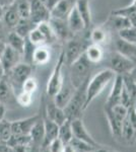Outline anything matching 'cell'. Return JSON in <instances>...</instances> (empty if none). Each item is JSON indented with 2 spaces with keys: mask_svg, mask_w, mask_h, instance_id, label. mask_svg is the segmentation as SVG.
I'll return each instance as SVG.
<instances>
[{
  "mask_svg": "<svg viewBox=\"0 0 136 152\" xmlns=\"http://www.w3.org/2000/svg\"><path fill=\"white\" fill-rule=\"evenodd\" d=\"M116 76V73L110 68H106L98 73H96L93 77L90 78L86 85V99H85V110L88 107L91 102L95 100L96 97H98L106 86L113 81Z\"/></svg>",
  "mask_w": 136,
  "mask_h": 152,
  "instance_id": "6da1fadb",
  "label": "cell"
},
{
  "mask_svg": "<svg viewBox=\"0 0 136 152\" xmlns=\"http://www.w3.org/2000/svg\"><path fill=\"white\" fill-rule=\"evenodd\" d=\"M93 64L85 58V54L81 55L79 58L71 64L69 67V80L74 88H78L79 86L88 81L90 78V72L93 69Z\"/></svg>",
  "mask_w": 136,
  "mask_h": 152,
  "instance_id": "7a4b0ae2",
  "label": "cell"
},
{
  "mask_svg": "<svg viewBox=\"0 0 136 152\" xmlns=\"http://www.w3.org/2000/svg\"><path fill=\"white\" fill-rule=\"evenodd\" d=\"M79 35H74L72 38L65 42V46L62 49V51L66 66H70L74 61H76L81 55H83L86 47L90 44L85 39L81 38Z\"/></svg>",
  "mask_w": 136,
  "mask_h": 152,
  "instance_id": "3957f363",
  "label": "cell"
},
{
  "mask_svg": "<svg viewBox=\"0 0 136 152\" xmlns=\"http://www.w3.org/2000/svg\"><path fill=\"white\" fill-rule=\"evenodd\" d=\"M87 82L83 83L81 86L76 88L72 99L64 109L66 118L69 120H74L81 118V114L85 110V99H86V85Z\"/></svg>",
  "mask_w": 136,
  "mask_h": 152,
  "instance_id": "277c9868",
  "label": "cell"
},
{
  "mask_svg": "<svg viewBox=\"0 0 136 152\" xmlns=\"http://www.w3.org/2000/svg\"><path fill=\"white\" fill-rule=\"evenodd\" d=\"M65 65V61H64V54L63 51H61L58 56L55 66H54L52 73L48 79L46 86V94L48 97H54L57 92L59 91L63 85L64 82V75H63V68Z\"/></svg>",
  "mask_w": 136,
  "mask_h": 152,
  "instance_id": "5b68a950",
  "label": "cell"
},
{
  "mask_svg": "<svg viewBox=\"0 0 136 152\" xmlns=\"http://www.w3.org/2000/svg\"><path fill=\"white\" fill-rule=\"evenodd\" d=\"M32 73H33V65L23 61L18 63L14 68H12L8 73L4 74V76L10 83L15 94H17L18 91H21L23 83L32 76Z\"/></svg>",
  "mask_w": 136,
  "mask_h": 152,
  "instance_id": "8992f818",
  "label": "cell"
},
{
  "mask_svg": "<svg viewBox=\"0 0 136 152\" xmlns=\"http://www.w3.org/2000/svg\"><path fill=\"white\" fill-rule=\"evenodd\" d=\"M110 65L111 68L116 74L118 75H125V74H130L131 71L133 70L135 65V62L131 59L125 57L124 55L114 52L111 56L110 59Z\"/></svg>",
  "mask_w": 136,
  "mask_h": 152,
  "instance_id": "52a82bcc",
  "label": "cell"
},
{
  "mask_svg": "<svg viewBox=\"0 0 136 152\" xmlns=\"http://www.w3.org/2000/svg\"><path fill=\"white\" fill-rule=\"evenodd\" d=\"M21 62H23V55L6 45L5 50L0 57V64H1L4 74L8 73L12 68H14Z\"/></svg>",
  "mask_w": 136,
  "mask_h": 152,
  "instance_id": "ba28073f",
  "label": "cell"
},
{
  "mask_svg": "<svg viewBox=\"0 0 136 152\" xmlns=\"http://www.w3.org/2000/svg\"><path fill=\"white\" fill-rule=\"evenodd\" d=\"M71 127H72L73 138H76V139H78V140L86 142V143L90 144V145L95 146L96 148L102 146L93 138V136H91L90 133H88V131L86 130L81 118L71 120Z\"/></svg>",
  "mask_w": 136,
  "mask_h": 152,
  "instance_id": "9c48e42d",
  "label": "cell"
},
{
  "mask_svg": "<svg viewBox=\"0 0 136 152\" xmlns=\"http://www.w3.org/2000/svg\"><path fill=\"white\" fill-rule=\"evenodd\" d=\"M48 99H49L48 100L43 99L44 114H45L51 121L55 122L57 125L60 126V125L67 119L65 115V112H64L63 109H61L58 105H56V104L54 102L52 97H48Z\"/></svg>",
  "mask_w": 136,
  "mask_h": 152,
  "instance_id": "30bf717a",
  "label": "cell"
},
{
  "mask_svg": "<svg viewBox=\"0 0 136 152\" xmlns=\"http://www.w3.org/2000/svg\"><path fill=\"white\" fill-rule=\"evenodd\" d=\"M76 88H74V86L71 84L69 78H64V82L62 87L59 89V91L54 95V97H52L54 100V102L56 104V105H58L61 109H65L66 105L68 104V102H70V99H72L74 92H75Z\"/></svg>",
  "mask_w": 136,
  "mask_h": 152,
  "instance_id": "8fae6325",
  "label": "cell"
},
{
  "mask_svg": "<svg viewBox=\"0 0 136 152\" xmlns=\"http://www.w3.org/2000/svg\"><path fill=\"white\" fill-rule=\"evenodd\" d=\"M31 2V15L29 18L36 24L49 21L51 18V11L44 5L40 0H29Z\"/></svg>",
  "mask_w": 136,
  "mask_h": 152,
  "instance_id": "7c38bea8",
  "label": "cell"
},
{
  "mask_svg": "<svg viewBox=\"0 0 136 152\" xmlns=\"http://www.w3.org/2000/svg\"><path fill=\"white\" fill-rule=\"evenodd\" d=\"M41 118V114H37L33 117L11 121L12 135H29L34 125Z\"/></svg>",
  "mask_w": 136,
  "mask_h": 152,
  "instance_id": "4fadbf2b",
  "label": "cell"
},
{
  "mask_svg": "<svg viewBox=\"0 0 136 152\" xmlns=\"http://www.w3.org/2000/svg\"><path fill=\"white\" fill-rule=\"evenodd\" d=\"M0 102L6 107L17 104L16 94L5 76L0 79Z\"/></svg>",
  "mask_w": 136,
  "mask_h": 152,
  "instance_id": "5bb4252c",
  "label": "cell"
},
{
  "mask_svg": "<svg viewBox=\"0 0 136 152\" xmlns=\"http://www.w3.org/2000/svg\"><path fill=\"white\" fill-rule=\"evenodd\" d=\"M115 49L116 52L122 54L125 57L131 59L136 62V43L133 41L122 38L121 36L115 40Z\"/></svg>",
  "mask_w": 136,
  "mask_h": 152,
  "instance_id": "9a60e30c",
  "label": "cell"
},
{
  "mask_svg": "<svg viewBox=\"0 0 136 152\" xmlns=\"http://www.w3.org/2000/svg\"><path fill=\"white\" fill-rule=\"evenodd\" d=\"M123 89V77L122 75L116 74L115 78L113 80V86L107 100H106L105 107H113L114 105H117L121 102V94Z\"/></svg>",
  "mask_w": 136,
  "mask_h": 152,
  "instance_id": "2e32d148",
  "label": "cell"
},
{
  "mask_svg": "<svg viewBox=\"0 0 136 152\" xmlns=\"http://www.w3.org/2000/svg\"><path fill=\"white\" fill-rule=\"evenodd\" d=\"M49 23H50L52 28H53V31H54V34H55L58 41H62L65 43L66 41H68L69 39H71L73 37L70 29L68 28V24L66 20L51 18Z\"/></svg>",
  "mask_w": 136,
  "mask_h": 152,
  "instance_id": "e0dca14e",
  "label": "cell"
},
{
  "mask_svg": "<svg viewBox=\"0 0 136 152\" xmlns=\"http://www.w3.org/2000/svg\"><path fill=\"white\" fill-rule=\"evenodd\" d=\"M52 52L49 45H41L35 48L32 56V64L35 66L47 65L51 60Z\"/></svg>",
  "mask_w": 136,
  "mask_h": 152,
  "instance_id": "ac0fdd59",
  "label": "cell"
},
{
  "mask_svg": "<svg viewBox=\"0 0 136 152\" xmlns=\"http://www.w3.org/2000/svg\"><path fill=\"white\" fill-rule=\"evenodd\" d=\"M42 118L44 121V127H45V138H44L43 147H47L58 138V131H59V125H57L55 122L51 121L48 117L44 114L42 111Z\"/></svg>",
  "mask_w": 136,
  "mask_h": 152,
  "instance_id": "d6986e66",
  "label": "cell"
},
{
  "mask_svg": "<svg viewBox=\"0 0 136 152\" xmlns=\"http://www.w3.org/2000/svg\"><path fill=\"white\" fill-rule=\"evenodd\" d=\"M75 0H59L54 8L51 10V18L66 20L73 8Z\"/></svg>",
  "mask_w": 136,
  "mask_h": 152,
  "instance_id": "ffe728a7",
  "label": "cell"
},
{
  "mask_svg": "<svg viewBox=\"0 0 136 152\" xmlns=\"http://www.w3.org/2000/svg\"><path fill=\"white\" fill-rule=\"evenodd\" d=\"M67 24H68V28L70 29L71 34L74 35H79L82 31H86L85 29V23H83L82 18L78 13L77 9L75 8V6H73V8L71 9L70 13H69L67 19Z\"/></svg>",
  "mask_w": 136,
  "mask_h": 152,
  "instance_id": "44dd1931",
  "label": "cell"
},
{
  "mask_svg": "<svg viewBox=\"0 0 136 152\" xmlns=\"http://www.w3.org/2000/svg\"><path fill=\"white\" fill-rule=\"evenodd\" d=\"M90 41L93 44H98L104 47L111 41V34L106 26H95L90 33Z\"/></svg>",
  "mask_w": 136,
  "mask_h": 152,
  "instance_id": "7402d4cb",
  "label": "cell"
},
{
  "mask_svg": "<svg viewBox=\"0 0 136 152\" xmlns=\"http://www.w3.org/2000/svg\"><path fill=\"white\" fill-rule=\"evenodd\" d=\"M1 20L9 31H13L15 28L17 23L21 20V16H19L18 12H17L15 3L3 9Z\"/></svg>",
  "mask_w": 136,
  "mask_h": 152,
  "instance_id": "603a6c76",
  "label": "cell"
},
{
  "mask_svg": "<svg viewBox=\"0 0 136 152\" xmlns=\"http://www.w3.org/2000/svg\"><path fill=\"white\" fill-rule=\"evenodd\" d=\"M105 111L106 118L108 120L109 127H110L111 133H112L113 137L116 139H122V121H120L117 117L114 115L112 109L109 107H105L104 109Z\"/></svg>",
  "mask_w": 136,
  "mask_h": 152,
  "instance_id": "cb8c5ba5",
  "label": "cell"
},
{
  "mask_svg": "<svg viewBox=\"0 0 136 152\" xmlns=\"http://www.w3.org/2000/svg\"><path fill=\"white\" fill-rule=\"evenodd\" d=\"M85 56L91 64L96 65L101 63L104 60V58H105V50H104L103 46L90 43L85 49Z\"/></svg>",
  "mask_w": 136,
  "mask_h": 152,
  "instance_id": "d4e9b609",
  "label": "cell"
},
{
  "mask_svg": "<svg viewBox=\"0 0 136 152\" xmlns=\"http://www.w3.org/2000/svg\"><path fill=\"white\" fill-rule=\"evenodd\" d=\"M74 6L77 9L78 13L82 18L83 23H85V29H88L90 28L91 23H93L90 0H75Z\"/></svg>",
  "mask_w": 136,
  "mask_h": 152,
  "instance_id": "484cf974",
  "label": "cell"
},
{
  "mask_svg": "<svg viewBox=\"0 0 136 152\" xmlns=\"http://www.w3.org/2000/svg\"><path fill=\"white\" fill-rule=\"evenodd\" d=\"M26 38L19 36L14 31H10L6 39V45L9 46L12 49H14V50L23 55L24 47H26Z\"/></svg>",
  "mask_w": 136,
  "mask_h": 152,
  "instance_id": "4316f807",
  "label": "cell"
},
{
  "mask_svg": "<svg viewBox=\"0 0 136 152\" xmlns=\"http://www.w3.org/2000/svg\"><path fill=\"white\" fill-rule=\"evenodd\" d=\"M29 136H31L33 143L43 147L44 138H45V127H44V121H43V118H42V115L40 119L38 120V122L32 128Z\"/></svg>",
  "mask_w": 136,
  "mask_h": 152,
  "instance_id": "83f0119b",
  "label": "cell"
},
{
  "mask_svg": "<svg viewBox=\"0 0 136 152\" xmlns=\"http://www.w3.org/2000/svg\"><path fill=\"white\" fill-rule=\"evenodd\" d=\"M58 139L63 144H69L73 139V132L71 127V120L66 119L62 124L59 126Z\"/></svg>",
  "mask_w": 136,
  "mask_h": 152,
  "instance_id": "f1b7e54d",
  "label": "cell"
},
{
  "mask_svg": "<svg viewBox=\"0 0 136 152\" xmlns=\"http://www.w3.org/2000/svg\"><path fill=\"white\" fill-rule=\"evenodd\" d=\"M109 23H110V24H112L113 28L115 29H117L119 33L133 28L132 23H130V20L128 18H124V16H121V15L112 14V13H111L110 18H109Z\"/></svg>",
  "mask_w": 136,
  "mask_h": 152,
  "instance_id": "f546056e",
  "label": "cell"
},
{
  "mask_svg": "<svg viewBox=\"0 0 136 152\" xmlns=\"http://www.w3.org/2000/svg\"><path fill=\"white\" fill-rule=\"evenodd\" d=\"M122 139L129 145L134 144L136 141V132L127 117L122 123Z\"/></svg>",
  "mask_w": 136,
  "mask_h": 152,
  "instance_id": "4dcf8cb0",
  "label": "cell"
},
{
  "mask_svg": "<svg viewBox=\"0 0 136 152\" xmlns=\"http://www.w3.org/2000/svg\"><path fill=\"white\" fill-rule=\"evenodd\" d=\"M37 28H38L42 31V34L44 35L47 42V45H52V44H55L57 41V38L54 34V31L52 28L51 24L49 21H45V23H41L37 24Z\"/></svg>",
  "mask_w": 136,
  "mask_h": 152,
  "instance_id": "1f68e13d",
  "label": "cell"
},
{
  "mask_svg": "<svg viewBox=\"0 0 136 152\" xmlns=\"http://www.w3.org/2000/svg\"><path fill=\"white\" fill-rule=\"evenodd\" d=\"M35 26H36V24L31 20V18L21 19L13 31L18 34L19 36L24 37V38H28L29 34L31 33V31Z\"/></svg>",
  "mask_w": 136,
  "mask_h": 152,
  "instance_id": "d6a6232c",
  "label": "cell"
},
{
  "mask_svg": "<svg viewBox=\"0 0 136 152\" xmlns=\"http://www.w3.org/2000/svg\"><path fill=\"white\" fill-rule=\"evenodd\" d=\"M26 39H28V41L32 45H34L35 47H38V46H41V45H47L45 37H44V35L42 34V31L40 29L37 28V26L32 29Z\"/></svg>",
  "mask_w": 136,
  "mask_h": 152,
  "instance_id": "836d02e7",
  "label": "cell"
},
{
  "mask_svg": "<svg viewBox=\"0 0 136 152\" xmlns=\"http://www.w3.org/2000/svg\"><path fill=\"white\" fill-rule=\"evenodd\" d=\"M12 136L11 121L3 119L0 122V141L1 143H7Z\"/></svg>",
  "mask_w": 136,
  "mask_h": 152,
  "instance_id": "e575fe53",
  "label": "cell"
},
{
  "mask_svg": "<svg viewBox=\"0 0 136 152\" xmlns=\"http://www.w3.org/2000/svg\"><path fill=\"white\" fill-rule=\"evenodd\" d=\"M15 6L21 19L29 18L31 15V2L29 0H16Z\"/></svg>",
  "mask_w": 136,
  "mask_h": 152,
  "instance_id": "d590c367",
  "label": "cell"
},
{
  "mask_svg": "<svg viewBox=\"0 0 136 152\" xmlns=\"http://www.w3.org/2000/svg\"><path fill=\"white\" fill-rule=\"evenodd\" d=\"M123 77V86L127 92L130 94L131 99H132L133 102H135L136 99V84L134 82V79H133L132 75L131 74H125L122 75Z\"/></svg>",
  "mask_w": 136,
  "mask_h": 152,
  "instance_id": "8d00e7d4",
  "label": "cell"
},
{
  "mask_svg": "<svg viewBox=\"0 0 136 152\" xmlns=\"http://www.w3.org/2000/svg\"><path fill=\"white\" fill-rule=\"evenodd\" d=\"M32 142L29 135H12L9 141L7 142V145L10 147L15 146H28Z\"/></svg>",
  "mask_w": 136,
  "mask_h": 152,
  "instance_id": "74e56055",
  "label": "cell"
},
{
  "mask_svg": "<svg viewBox=\"0 0 136 152\" xmlns=\"http://www.w3.org/2000/svg\"><path fill=\"white\" fill-rule=\"evenodd\" d=\"M69 144L73 147L75 152H93L96 149V147L90 145V144L86 143V142L78 140L76 138H73Z\"/></svg>",
  "mask_w": 136,
  "mask_h": 152,
  "instance_id": "f35d334b",
  "label": "cell"
},
{
  "mask_svg": "<svg viewBox=\"0 0 136 152\" xmlns=\"http://www.w3.org/2000/svg\"><path fill=\"white\" fill-rule=\"evenodd\" d=\"M16 104L23 107H31L33 104V94L21 90L16 94Z\"/></svg>",
  "mask_w": 136,
  "mask_h": 152,
  "instance_id": "ab89813d",
  "label": "cell"
},
{
  "mask_svg": "<svg viewBox=\"0 0 136 152\" xmlns=\"http://www.w3.org/2000/svg\"><path fill=\"white\" fill-rule=\"evenodd\" d=\"M38 86H39V83H38V80L34 77L33 75L31 77H29L28 79L26 80L23 85H21V89L23 91H26V92H29V94H34L35 92L37 91L38 89Z\"/></svg>",
  "mask_w": 136,
  "mask_h": 152,
  "instance_id": "60d3db41",
  "label": "cell"
},
{
  "mask_svg": "<svg viewBox=\"0 0 136 152\" xmlns=\"http://www.w3.org/2000/svg\"><path fill=\"white\" fill-rule=\"evenodd\" d=\"M111 109H112L114 115L122 122L126 119V117H127V115H128V107L123 104H117V105H114V107H111Z\"/></svg>",
  "mask_w": 136,
  "mask_h": 152,
  "instance_id": "b9f144b4",
  "label": "cell"
},
{
  "mask_svg": "<svg viewBox=\"0 0 136 152\" xmlns=\"http://www.w3.org/2000/svg\"><path fill=\"white\" fill-rule=\"evenodd\" d=\"M64 145L65 144H63L62 142L57 138L56 140H54L49 145V148H50L51 152H64Z\"/></svg>",
  "mask_w": 136,
  "mask_h": 152,
  "instance_id": "7bdbcfd3",
  "label": "cell"
},
{
  "mask_svg": "<svg viewBox=\"0 0 136 152\" xmlns=\"http://www.w3.org/2000/svg\"><path fill=\"white\" fill-rule=\"evenodd\" d=\"M127 118H128V120H129V122L133 126V128H134L135 132H136V111H135L134 107H133V104L128 107Z\"/></svg>",
  "mask_w": 136,
  "mask_h": 152,
  "instance_id": "ee69618b",
  "label": "cell"
},
{
  "mask_svg": "<svg viewBox=\"0 0 136 152\" xmlns=\"http://www.w3.org/2000/svg\"><path fill=\"white\" fill-rule=\"evenodd\" d=\"M9 29L6 28L5 24L2 23V20H0V41H3L6 43V39L7 36L9 34Z\"/></svg>",
  "mask_w": 136,
  "mask_h": 152,
  "instance_id": "f6af8a7d",
  "label": "cell"
},
{
  "mask_svg": "<svg viewBox=\"0 0 136 152\" xmlns=\"http://www.w3.org/2000/svg\"><path fill=\"white\" fill-rule=\"evenodd\" d=\"M40 1L47 7V8L49 9V10L51 11L52 9L54 8V6L57 4V2H58L59 0H40Z\"/></svg>",
  "mask_w": 136,
  "mask_h": 152,
  "instance_id": "bcb514c9",
  "label": "cell"
},
{
  "mask_svg": "<svg viewBox=\"0 0 136 152\" xmlns=\"http://www.w3.org/2000/svg\"><path fill=\"white\" fill-rule=\"evenodd\" d=\"M41 150L42 146L37 145V144L33 143V142H31L28 145V147H26V152H41Z\"/></svg>",
  "mask_w": 136,
  "mask_h": 152,
  "instance_id": "7dc6e473",
  "label": "cell"
},
{
  "mask_svg": "<svg viewBox=\"0 0 136 152\" xmlns=\"http://www.w3.org/2000/svg\"><path fill=\"white\" fill-rule=\"evenodd\" d=\"M16 0H0V5H1L2 8H6V7L12 5V4L15 3Z\"/></svg>",
  "mask_w": 136,
  "mask_h": 152,
  "instance_id": "c3c4849f",
  "label": "cell"
},
{
  "mask_svg": "<svg viewBox=\"0 0 136 152\" xmlns=\"http://www.w3.org/2000/svg\"><path fill=\"white\" fill-rule=\"evenodd\" d=\"M6 110H7V107H5V105L2 104L1 102H0V122H1L3 119H5L4 117H5Z\"/></svg>",
  "mask_w": 136,
  "mask_h": 152,
  "instance_id": "681fc988",
  "label": "cell"
},
{
  "mask_svg": "<svg viewBox=\"0 0 136 152\" xmlns=\"http://www.w3.org/2000/svg\"><path fill=\"white\" fill-rule=\"evenodd\" d=\"M64 152H75V150H74L73 147L70 144H65L64 145Z\"/></svg>",
  "mask_w": 136,
  "mask_h": 152,
  "instance_id": "f907efd6",
  "label": "cell"
},
{
  "mask_svg": "<svg viewBox=\"0 0 136 152\" xmlns=\"http://www.w3.org/2000/svg\"><path fill=\"white\" fill-rule=\"evenodd\" d=\"M6 48V43L3 41H0V57H1L2 53L4 52V50H5Z\"/></svg>",
  "mask_w": 136,
  "mask_h": 152,
  "instance_id": "816d5d0a",
  "label": "cell"
},
{
  "mask_svg": "<svg viewBox=\"0 0 136 152\" xmlns=\"http://www.w3.org/2000/svg\"><path fill=\"white\" fill-rule=\"evenodd\" d=\"M41 152H51V150H50V148H49V146H47V147H42Z\"/></svg>",
  "mask_w": 136,
  "mask_h": 152,
  "instance_id": "f5cc1de1",
  "label": "cell"
},
{
  "mask_svg": "<svg viewBox=\"0 0 136 152\" xmlns=\"http://www.w3.org/2000/svg\"><path fill=\"white\" fill-rule=\"evenodd\" d=\"M3 76H4V72H3V69H2V67H1V64H0V79H1Z\"/></svg>",
  "mask_w": 136,
  "mask_h": 152,
  "instance_id": "db71d44e",
  "label": "cell"
},
{
  "mask_svg": "<svg viewBox=\"0 0 136 152\" xmlns=\"http://www.w3.org/2000/svg\"><path fill=\"white\" fill-rule=\"evenodd\" d=\"M130 74H132V75H136V62H135L134 68H133V70L131 71V73H130Z\"/></svg>",
  "mask_w": 136,
  "mask_h": 152,
  "instance_id": "11a10c76",
  "label": "cell"
},
{
  "mask_svg": "<svg viewBox=\"0 0 136 152\" xmlns=\"http://www.w3.org/2000/svg\"><path fill=\"white\" fill-rule=\"evenodd\" d=\"M2 14H3V8L0 5V20H1V18H2Z\"/></svg>",
  "mask_w": 136,
  "mask_h": 152,
  "instance_id": "9f6ffc18",
  "label": "cell"
},
{
  "mask_svg": "<svg viewBox=\"0 0 136 152\" xmlns=\"http://www.w3.org/2000/svg\"><path fill=\"white\" fill-rule=\"evenodd\" d=\"M131 75H132V74H131ZM132 77H133V79H134V82L136 84V75H132Z\"/></svg>",
  "mask_w": 136,
  "mask_h": 152,
  "instance_id": "6f0895ef",
  "label": "cell"
},
{
  "mask_svg": "<svg viewBox=\"0 0 136 152\" xmlns=\"http://www.w3.org/2000/svg\"><path fill=\"white\" fill-rule=\"evenodd\" d=\"M133 107H134V109H135V111H136V99H135L134 104H133Z\"/></svg>",
  "mask_w": 136,
  "mask_h": 152,
  "instance_id": "680465c9",
  "label": "cell"
},
{
  "mask_svg": "<svg viewBox=\"0 0 136 152\" xmlns=\"http://www.w3.org/2000/svg\"><path fill=\"white\" fill-rule=\"evenodd\" d=\"M135 28H136V26H135Z\"/></svg>",
  "mask_w": 136,
  "mask_h": 152,
  "instance_id": "91938a15",
  "label": "cell"
},
{
  "mask_svg": "<svg viewBox=\"0 0 136 152\" xmlns=\"http://www.w3.org/2000/svg\"><path fill=\"white\" fill-rule=\"evenodd\" d=\"M112 152H113V151H112Z\"/></svg>",
  "mask_w": 136,
  "mask_h": 152,
  "instance_id": "94428289",
  "label": "cell"
}]
</instances>
